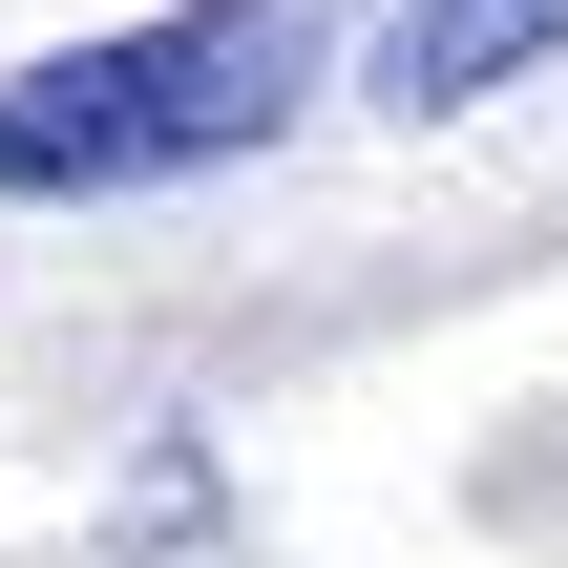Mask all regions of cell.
<instances>
[{
  "mask_svg": "<svg viewBox=\"0 0 568 568\" xmlns=\"http://www.w3.org/2000/svg\"><path fill=\"white\" fill-rule=\"evenodd\" d=\"M295 105H316V0H148L105 42L0 63V211H105V190L253 169Z\"/></svg>",
  "mask_w": 568,
  "mask_h": 568,
  "instance_id": "obj_1",
  "label": "cell"
},
{
  "mask_svg": "<svg viewBox=\"0 0 568 568\" xmlns=\"http://www.w3.org/2000/svg\"><path fill=\"white\" fill-rule=\"evenodd\" d=\"M568 63V0H358V105L379 126H464Z\"/></svg>",
  "mask_w": 568,
  "mask_h": 568,
  "instance_id": "obj_2",
  "label": "cell"
}]
</instances>
